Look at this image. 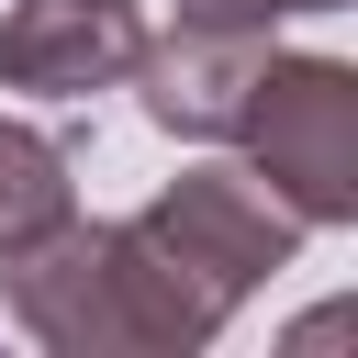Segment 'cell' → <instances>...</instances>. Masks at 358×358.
Here are the masks:
<instances>
[{
  "mask_svg": "<svg viewBox=\"0 0 358 358\" xmlns=\"http://www.w3.org/2000/svg\"><path fill=\"white\" fill-rule=\"evenodd\" d=\"M145 235L179 257V268H201L224 302H246V291H268L291 257H302V213L291 201H268V179L257 168H179L157 201H145Z\"/></svg>",
  "mask_w": 358,
  "mask_h": 358,
  "instance_id": "3957f363",
  "label": "cell"
},
{
  "mask_svg": "<svg viewBox=\"0 0 358 358\" xmlns=\"http://www.w3.org/2000/svg\"><path fill=\"white\" fill-rule=\"evenodd\" d=\"M134 45H145L134 0H11L0 11V90H34V101L123 90Z\"/></svg>",
  "mask_w": 358,
  "mask_h": 358,
  "instance_id": "5b68a950",
  "label": "cell"
},
{
  "mask_svg": "<svg viewBox=\"0 0 358 358\" xmlns=\"http://www.w3.org/2000/svg\"><path fill=\"white\" fill-rule=\"evenodd\" d=\"M224 145H246L268 201H291L302 224H358V67L347 56H280L268 45Z\"/></svg>",
  "mask_w": 358,
  "mask_h": 358,
  "instance_id": "7a4b0ae2",
  "label": "cell"
},
{
  "mask_svg": "<svg viewBox=\"0 0 358 358\" xmlns=\"http://www.w3.org/2000/svg\"><path fill=\"white\" fill-rule=\"evenodd\" d=\"M0 302L56 358H190V347H213L235 324V302L201 268H179L145 235V213H123V224H90V213L45 224L34 246L0 257Z\"/></svg>",
  "mask_w": 358,
  "mask_h": 358,
  "instance_id": "6da1fadb",
  "label": "cell"
},
{
  "mask_svg": "<svg viewBox=\"0 0 358 358\" xmlns=\"http://www.w3.org/2000/svg\"><path fill=\"white\" fill-rule=\"evenodd\" d=\"M291 11H347V0H168V22H291Z\"/></svg>",
  "mask_w": 358,
  "mask_h": 358,
  "instance_id": "52a82bcc",
  "label": "cell"
},
{
  "mask_svg": "<svg viewBox=\"0 0 358 358\" xmlns=\"http://www.w3.org/2000/svg\"><path fill=\"white\" fill-rule=\"evenodd\" d=\"M67 213H78V157H67L56 134H34V123L0 112V257L34 246V235L67 224Z\"/></svg>",
  "mask_w": 358,
  "mask_h": 358,
  "instance_id": "8992f818",
  "label": "cell"
},
{
  "mask_svg": "<svg viewBox=\"0 0 358 358\" xmlns=\"http://www.w3.org/2000/svg\"><path fill=\"white\" fill-rule=\"evenodd\" d=\"M257 67H268V34H257V22H168V34L134 45V78H123V90L145 101L157 134L224 145L235 112H246V90H257Z\"/></svg>",
  "mask_w": 358,
  "mask_h": 358,
  "instance_id": "277c9868",
  "label": "cell"
}]
</instances>
